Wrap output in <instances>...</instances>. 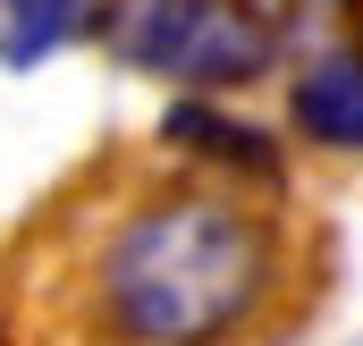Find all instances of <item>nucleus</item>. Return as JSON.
<instances>
[{"label": "nucleus", "mask_w": 363, "mask_h": 346, "mask_svg": "<svg viewBox=\"0 0 363 346\" xmlns=\"http://www.w3.org/2000/svg\"><path fill=\"white\" fill-rule=\"evenodd\" d=\"M287 118L321 152H363V43L313 51L296 68V85H287Z\"/></svg>", "instance_id": "nucleus-4"}, {"label": "nucleus", "mask_w": 363, "mask_h": 346, "mask_svg": "<svg viewBox=\"0 0 363 346\" xmlns=\"http://www.w3.org/2000/svg\"><path fill=\"white\" fill-rule=\"evenodd\" d=\"M93 43L118 77L169 93H245L287 51L271 0H93Z\"/></svg>", "instance_id": "nucleus-2"}, {"label": "nucleus", "mask_w": 363, "mask_h": 346, "mask_svg": "<svg viewBox=\"0 0 363 346\" xmlns=\"http://www.w3.org/2000/svg\"><path fill=\"white\" fill-rule=\"evenodd\" d=\"M287 304V228L245 186H144L77 254L85 346H254Z\"/></svg>", "instance_id": "nucleus-1"}, {"label": "nucleus", "mask_w": 363, "mask_h": 346, "mask_svg": "<svg viewBox=\"0 0 363 346\" xmlns=\"http://www.w3.org/2000/svg\"><path fill=\"white\" fill-rule=\"evenodd\" d=\"M93 0H0V68L26 77L43 60H60L68 43H85Z\"/></svg>", "instance_id": "nucleus-5"}, {"label": "nucleus", "mask_w": 363, "mask_h": 346, "mask_svg": "<svg viewBox=\"0 0 363 346\" xmlns=\"http://www.w3.org/2000/svg\"><path fill=\"white\" fill-rule=\"evenodd\" d=\"M161 144L186 152L211 186H271L279 177V144L254 118H228L211 93H178V101L161 110Z\"/></svg>", "instance_id": "nucleus-3"}, {"label": "nucleus", "mask_w": 363, "mask_h": 346, "mask_svg": "<svg viewBox=\"0 0 363 346\" xmlns=\"http://www.w3.org/2000/svg\"><path fill=\"white\" fill-rule=\"evenodd\" d=\"M0 346H9V330H0Z\"/></svg>", "instance_id": "nucleus-6"}]
</instances>
